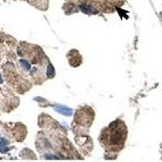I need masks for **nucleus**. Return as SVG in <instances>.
I'll use <instances>...</instances> for the list:
<instances>
[{
	"label": "nucleus",
	"mask_w": 162,
	"mask_h": 162,
	"mask_svg": "<svg viewBox=\"0 0 162 162\" xmlns=\"http://www.w3.org/2000/svg\"><path fill=\"white\" fill-rule=\"evenodd\" d=\"M105 139L102 140H105L110 146L122 147L126 139V126L121 121L113 122L106 130Z\"/></svg>",
	"instance_id": "obj_1"
},
{
	"label": "nucleus",
	"mask_w": 162,
	"mask_h": 162,
	"mask_svg": "<svg viewBox=\"0 0 162 162\" xmlns=\"http://www.w3.org/2000/svg\"><path fill=\"white\" fill-rule=\"evenodd\" d=\"M55 110H57L59 113L62 114H64V115H67V116H70L71 114H72V110L67 108V107L65 106H62V105H58V106L54 107Z\"/></svg>",
	"instance_id": "obj_2"
},
{
	"label": "nucleus",
	"mask_w": 162,
	"mask_h": 162,
	"mask_svg": "<svg viewBox=\"0 0 162 162\" xmlns=\"http://www.w3.org/2000/svg\"><path fill=\"white\" fill-rule=\"evenodd\" d=\"M7 144H8V142L6 140L3 138H0V152L2 153H5L9 150L8 147H7Z\"/></svg>",
	"instance_id": "obj_3"
},
{
	"label": "nucleus",
	"mask_w": 162,
	"mask_h": 162,
	"mask_svg": "<svg viewBox=\"0 0 162 162\" xmlns=\"http://www.w3.org/2000/svg\"><path fill=\"white\" fill-rule=\"evenodd\" d=\"M20 63L22 66L23 68L26 71H30L31 70V65H30L29 63H28L26 60H20Z\"/></svg>",
	"instance_id": "obj_4"
},
{
	"label": "nucleus",
	"mask_w": 162,
	"mask_h": 162,
	"mask_svg": "<svg viewBox=\"0 0 162 162\" xmlns=\"http://www.w3.org/2000/svg\"><path fill=\"white\" fill-rule=\"evenodd\" d=\"M54 74V67L52 66L51 64H49L47 66V70H46V75H48L49 77H52Z\"/></svg>",
	"instance_id": "obj_5"
},
{
	"label": "nucleus",
	"mask_w": 162,
	"mask_h": 162,
	"mask_svg": "<svg viewBox=\"0 0 162 162\" xmlns=\"http://www.w3.org/2000/svg\"><path fill=\"white\" fill-rule=\"evenodd\" d=\"M2 83H3V79H2V76L0 75V84H2Z\"/></svg>",
	"instance_id": "obj_6"
}]
</instances>
